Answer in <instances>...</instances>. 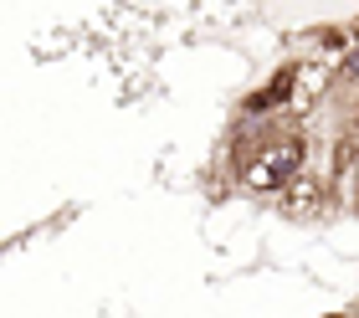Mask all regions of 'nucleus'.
<instances>
[{
  "label": "nucleus",
  "mask_w": 359,
  "mask_h": 318,
  "mask_svg": "<svg viewBox=\"0 0 359 318\" xmlns=\"http://www.w3.org/2000/svg\"><path fill=\"white\" fill-rule=\"evenodd\" d=\"M354 195H359V149H354Z\"/></svg>",
  "instance_id": "f257e3e1"
},
{
  "label": "nucleus",
  "mask_w": 359,
  "mask_h": 318,
  "mask_svg": "<svg viewBox=\"0 0 359 318\" xmlns=\"http://www.w3.org/2000/svg\"><path fill=\"white\" fill-rule=\"evenodd\" d=\"M323 318H349V313H323Z\"/></svg>",
  "instance_id": "f03ea898"
}]
</instances>
